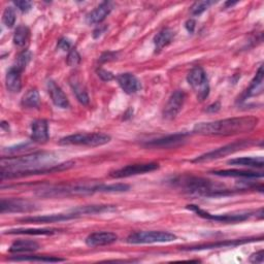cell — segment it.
I'll return each mask as SVG.
<instances>
[{
    "mask_svg": "<svg viewBox=\"0 0 264 264\" xmlns=\"http://www.w3.org/2000/svg\"><path fill=\"white\" fill-rule=\"evenodd\" d=\"M47 88L49 95L53 101V104L60 109H67L69 107V101L67 99V96L62 91L61 88L52 79L48 80Z\"/></svg>",
    "mask_w": 264,
    "mask_h": 264,
    "instance_id": "15",
    "label": "cell"
},
{
    "mask_svg": "<svg viewBox=\"0 0 264 264\" xmlns=\"http://www.w3.org/2000/svg\"><path fill=\"white\" fill-rule=\"evenodd\" d=\"M58 159V155L53 152H35L24 156L3 157L2 180L62 171L74 164L72 161L57 164Z\"/></svg>",
    "mask_w": 264,
    "mask_h": 264,
    "instance_id": "1",
    "label": "cell"
},
{
    "mask_svg": "<svg viewBox=\"0 0 264 264\" xmlns=\"http://www.w3.org/2000/svg\"><path fill=\"white\" fill-rule=\"evenodd\" d=\"M31 148H32L31 144L25 143V144L17 145L15 147L8 148V150H5V152L9 154V157H12V156H16L17 154H21V153H24L26 151H29Z\"/></svg>",
    "mask_w": 264,
    "mask_h": 264,
    "instance_id": "36",
    "label": "cell"
},
{
    "mask_svg": "<svg viewBox=\"0 0 264 264\" xmlns=\"http://www.w3.org/2000/svg\"><path fill=\"white\" fill-rule=\"evenodd\" d=\"M228 164L251 168H262L264 165L263 157H241L228 161Z\"/></svg>",
    "mask_w": 264,
    "mask_h": 264,
    "instance_id": "24",
    "label": "cell"
},
{
    "mask_svg": "<svg viewBox=\"0 0 264 264\" xmlns=\"http://www.w3.org/2000/svg\"><path fill=\"white\" fill-rule=\"evenodd\" d=\"M11 260L15 261H30V262H63L65 259L53 256H21L15 257Z\"/></svg>",
    "mask_w": 264,
    "mask_h": 264,
    "instance_id": "32",
    "label": "cell"
},
{
    "mask_svg": "<svg viewBox=\"0 0 264 264\" xmlns=\"http://www.w3.org/2000/svg\"><path fill=\"white\" fill-rule=\"evenodd\" d=\"M249 261L252 262V263H262V262H263V251L261 250V251H259V252L253 254V255L250 257Z\"/></svg>",
    "mask_w": 264,
    "mask_h": 264,
    "instance_id": "40",
    "label": "cell"
},
{
    "mask_svg": "<svg viewBox=\"0 0 264 264\" xmlns=\"http://www.w3.org/2000/svg\"><path fill=\"white\" fill-rule=\"evenodd\" d=\"M130 189V186L127 184H99L94 185V192L95 193H120V192H126Z\"/></svg>",
    "mask_w": 264,
    "mask_h": 264,
    "instance_id": "28",
    "label": "cell"
},
{
    "mask_svg": "<svg viewBox=\"0 0 264 264\" xmlns=\"http://www.w3.org/2000/svg\"><path fill=\"white\" fill-rule=\"evenodd\" d=\"M186 133H175L171 135H167L165 137H161L158 139H154L145 144L147 148H158V149H169L182 145L186 140Z\"/></svg>",
    "mask_w": 264,
    "mask_h": 264,
    "instance_id": "12",
    "label": "cell"
},
{
    "mask_svg": "<svg viewBox=\"0 0 264 264\" xmlns=\"http://www.w3.org/2000/svg\"><path fill=\"white\" fill-rule=\"evenodd\" d=\"M117 208L114 206H84V207H78L71 212L76 214L78 217L82 215H95V214H103L107 212H114L116 211Z\"/></svg>",
    "mask_w": 264,
    "mask_h": 264,
    "instance_id": "22",
    "label": "cell"
},
{
    "mask_svg": "<svg viewBox=\"0 0 264 264\" xmlns=\"http://www.w3.org/2000/svg\"><path fill=\"white\" fill-rule=\"evenodd\" d=\"M21 71L15 68L14 66L10 68L6 77L7 89L12 93H18L22 89V79H21Z\"/></svg>",
    "mask_w": 264,
    "mask_h": 264,
    "instance_id": "20",
    "label": "cell"
},
{
    "mask_svg": "<svg viewBox=\"0 0 264 264\" xmlns=\"http://www.w3.org/2000/svg\"><path fill=\"white\" fill-rule=\"evenodd\" d=\"M263 91V66H260L258 71L256 72L255 77L251 82L250 87L247 89L245 98L257 96L261 94Z\"/></svg>",
    "mask_w": 264,
    "mask_h": 264,
    "instance_id": "21",
    "label": "cell"
},
{
    "mask_svg": "<svg viewBox=\"0 0 264 264\" xmlns=\"http://www.w3.org/2000/svg\"><path fill=\"white\" fill-rule=\"evenodd\" d=\"M79 62H80V55L78 54V52L76 50H74V49L71 50L68 53V56L66 59L67 65L70 67H73V66H76Z\"/></svg>",
    "mask_w": 264,
    "mask_h": 264,
    "instance_id": "37",
    "label": "cell"
},
{
    "mask_svg": "<svg viewBox=\"0 0 264 264\" xmlns=\"http://www.w3.org/2000/svg\"><path fill=\"white\" fill-rule=\"evenodd\" d=\"M214 4H215V2H211V0H204V2H197V3H195L191 7L190 12L194 16H199L202 13H205Z\"/></svg>",
    "mask_w": 264,
    "mask_h": 264,
    "instance_id": "34",
    "label": "cell"
},
{
    "mask_svg": "<svg viewBox=\"0 0 264 264\" xmlns=\"http://www.w3.org/2000/svg\"><path fill=\"white\" fill-rule=\"evenodd\" d=\"M30 37V30L27 26L25 25H21L19 27H17L15 33H14V37H13V42L17 47H24Z\"/></svg>",
    "mask_w": 264,
    "mask_h": 264,
    "instance_id": "30",
    "label": "cell"
},
{
    "mask_svg": "<svg viewBox=\"0 0 264 264\" xmlns=\"http://www.w3.org/2000/svg\"><path fill=\"white\" fill-rule=\"evenodd\" d=\"M187 80L200 101L207 99L210 94V84L202 67L196 66L192 68L188 73Z\"/></svg>",
    "mask_w": 264,
    "mask_h": 264,
    "instance_id": "6",
    "label": "cell"
},
{
    "mask_svg": "<svg viewBox=\"0 0 264 264\" xmlns=\"http://www.w3.org/2000/svg\"><path fill=\"white\" fill-rule=\"evenodd\" d=\"M107 29H108V26H106V25H99V26L93 31V37H94V38L100 37V36L106 32Z\"/></svg>",
    "mask_w": 264,
    "mask_h": 264,
    "instance_id": "42",
    "label": "cell"
},
{
    "mask_svg": "<svg viewBox=\"0 0 264 264\" xmlns=\"http://www.w3.org/2000/svg\"><path fill=\"white\" fill-rule=\"evenodd\" d=\"M39 249V245L34 240L20 239L12 243L9 251L11 253H29L34 252Z\"/></svg>",
    "mask_w": 264,
    "mask_h": 264,
    "instance_id": "23",
    "label": "cell"
},
{
    "mask_svg": "<svg viewBox=\"0 0 264 264\" xmlns=\"http://www.w3.org/2000/svg\"><path fill=\"white\" fill-rule=\"evenodd\" d=\"M250 241H255V239H234V240H229V241H221L217 243H209V245H204V246H197V247H191L189 249H185L187 251H197V250H205V249H215V248H222V247H235L238 245H242L246 242Z\"/></svg>",
    "mask_w": 264,
    "mask_h": 264,
    "instance_id": "27",
    "label": "cell"
},
{
    "mask_svg": "<svg viewBox=\"0 0 264 264\" xmlns=\"http://www.w3.org/2000/svg\"><path fill=\"white\" fill-rule=\"evenodd\" d=\"M97 75L105 82H110L112 79H114V74L111 72V71H108L106 69H103V68H99L97 69Z\"/></svg>",
    "mask_w": 264,
    "mask_h": 264,
    "instance_id": "39",
    "label": "cell"
},
{
    "mask_svg": "<svg viewBox=\"0 0 264 264\" xmlns=\"http://www.w3.org/2000/svg\"><path fill=\"white\" fill-rule=\"evenodd\" d=\"M118 236L114 232L110 231H101V232H94L90 235H88L86 238V245L91 248L96 247H103L111 245L115 241H117Z\"/></svg>",
    "mask_w": 264,
    "mask_h": 264,
    "instance_id": "13",
    "label": "cell"
},
{
    "mask_svg": "<svg viewBox=\"0 0 264 264\" xmlns=\"http://www.w3.org/2000/svg\"><path fill=\"white\" fill-rule=\"evenodd\" d=\"M78 216L74 213L70 214H58V215H47V216H36V217H27L23 218L20 221L26 223H55V222H63L77 218Z\"/></svg>",
    "mask_w": 264,
    "mask_h": 264,
    "instance_id": "17",
    "label": "cell"
},
{
    "mask_svg": "<svg viewBox=\"0 0 264 264\" xmlns=\"http://www.w3.org/2000/svg\"><path fill=\"white\" fill-rule=\"evenodd\" d=\"M185 27H186V29L188 30V32L193 33V32H194V29H195V21L192 20V19L188 20V21L186 22Z\"/></svg>",
    "mask_w": 264,
    "mask_h": 264,
    "instance_id": "44",
    "label": "cell"
},
{
    "mask_svg": "<svg viewBox=\"0 0 264 264\" xmlns=\"http://www.w3.org/2000/svg\"><path fill=\"white\" fill-rule=\"evenodd\" d=\"M14 5L18 8V10H20L22 13H27L31 10L32 8V4L30 2H27V0H21V2H15Z\"/></svg>",
    "mask_w": 264,
    "mask_h": 264,
    "instance_id": "38",
    "label": "cell"
},
{
    "mask_svg": "<svg viewBox=\"0 0 264 264\" xmlns=\"http://www.w3.org/2000/svg\"><path fill=\"white\" fill-rule=\"evenodd\" d=\"M117 82L126 94H134L141 88L138 78L129 72L119 74L117 76Z\"/></svg>",
    "mask_w": 264,
    "mask_h": 264,
    "instance_id": "16",
    "label": "cell"
},
{
    "mask_svg": "<svg viewBox=\"0 0 264 264\" xmlns=\"http://www.w3.org/2000/svg\"><path fill=\"white\" fill-rule=\"evenodd\" d=\"M159 168L158 163L150 162V163H140V164H131L115 171L111 172V177L114 179H122V178H129L132 175L137 174H145L148 172H152Z\"/></svg>",
    "mask_w": 264,
    "mask_h": 264,
    "instance_id": "9",
    "label": "cell"
},
{
    "mask_svg": "<svg viewBox=\"0 0 264 264\" xmlns=\"http://www.w3.org/2000/svg\"><path fill=\"white\" fill-rule=\"evenodd\" d=\"M22 106L26 109H36L40 105L39 93L36 89H31L22 98Z\"/></svg>",
    "mask_w": 264,
    "mask_h": 264,
    "instance_id": "29",
    "label": "cell"
},
{
    "mask_svg": "<svg viewBox=\"0 0 264 264\" xmlns=\"http://www.w3.org/2000/svg\"><path fill=\"white\" fill-rule=\"evenodd\" d=\"M185 99H186V94L184 91L182 90L174 91L164 107V110H163L164 119L172 120L177 117L181 112V110L183 109Z\"/></svg>",
    "mask_w": 264,
    "mask_h": 264,
    "instance_id": "10",
    "label": "cell"
},
{
    "mask_svg": "<svg viewBox=\"0 0 264 264\" xmlns=\"http://www.w3.org/2000/svg\"><path fill=\"white\" fill-rule=\"evenodd\" d=\"M59 230L57 229H11L5 234H25V235H52Z\"/></svg>",
    "mask_w": 264,
    "mask_h": 264,
    "instance_id": "31",
    "label": "cell"
},
{
    "mask_svg": "<svg viewBox=\"0 0 264 264\" xmlns=\"http://www.w3.org/2000/svg\"><path fill=\"white\" fill-rule=\"evenodd\" d=\"M213 174L219 175V177H232V178H241V179H256L263 178V172L250 171V170H238V169H226V170H216L213 171Z\"/></svg>",
    "mask_w": 264,
    "mask_h": 264,
    "instance_id": "19",
    "label": "cell"
},
{
    "mask_svg": "<svg viewBox=\"0 0 264 264\" xmlns=\"http://www.w3.org/2000/svg\"><path fill=\"white\" fill-rule=\"evenodd\" d=\"M35 205L20 198L3 199L0 202V212L2 214L6 213H30L35 211Z\"/></svg>",
    "mask_w": 264,
    "mask_h": 264,
    "instance_id": "11",
    "label": "cell"
},
{
    "mask_svg": "<svg viewBox=\"0 0 264 264\" xmlns=\"http://www.w3.org/2000/svg\"><path fill=\"white\" fill-rule=\"evenodd\" d=\"M117 56L116 53H112V52H107L105 54H103V56L100 57V62H107V61H110V60H113L115 59Z\"/></svg>",
    "mask_w": 264,
    "mask_h": 264,
    "instance_id": "43",
    "label": "cell"
},
{
    "mask_svg": "<svg viewBox=\"0 0 264 264\" xmlns=\"http://www.w3.org/2000/svg\"><path fill=\"white\" fill-rule=\"evenodd\" d=\"M111 141V136L106 133H75L60 139L62 146L100 147Z\"/></svg>",
    "mask_w": 264,
    "mask_h": 264,
    "instance_id": "4",
    "label": "cell"
},
{
    "mask_svg": "<svg viewBox=\"0 0 264 264\" xmlns=\"http://www.w3.org/2000/svg\"><path fill=\"white\" fill-rule=\"evenodd\" d=\"M187 209L191 210L192 212H194L195 214H197V216H199L201 218H205L208 220H214V221H218V222H223V223L243 222L253 216V213H251V212H240V213H236V214H224V215H213V214H210V213L201 210L200 208H198L197 206H194V205L187 206Z\"/></svg>",
    "mask_w": 264,
    "mask_h": 264,
    "instance_id": "8",
    "label": "cell"
},
{
    "mask_svg": "<svg viewBox=\"0 0 264 264\" xmlns=\"http://www.w3.org/2000/svg\"><path fill=\"white\" fill-rule=\"evenodd\" d=\"M31 139L36 144L47 143L49 139V125L46 120H36L31 124Z\"/></svg>",
    "mask_w": 264,
    "mask_h": 264,
    "instance_id": "18",
    "label": "cell"
},
{
    "mask_svg": "<svg viewBox=\"0 0 264 264\" xmlns=\"http://www.w3.org/2000/svg\"><path fill=\"white\" fill-rule=\"evenodd\" d=\"M177 239V235L165 231H138L131 233L126 242L131 245H145L156 242H170Z\"/></svg>",
    "mask_w": 264,
    "mask_h": 264,
    "instance_id": "5",
    "label": "cell"
},
{
    "mask_svg": "<svg viewBox=\"0 0 264 264\" xmlns=\"http://www.w3.org/2000/svg\"><path fill=\"white\" fill-rule=\"evenodd\" d=\"M114 5L110 2H105L100 4L95 10L89 13L86 17V23L88 25L100 24L113 11Z\"/></svg>",
    "mask_w": 264,
    "mask_h": 264,
    "instance_id": "14",
    "label": "cell"
},
{
    "mask_svg": "<svg viewBox=\"0 0 264 264\" xmlns=\"http://www.w3.org/2000/svg\"><path fill=\"white\" fill-rule=\"evenodd\" d=\"M32 57V54L29 51H23L17 58L16 63L14 64V67L17 68L18 70H20L21 72L26 68V66L28 65V63L30 62Z\"/></svg>",
    "mask_w": 264,
    "mask_h": 264,
    "instance_id": "33",
    "label": "cell"
},
{
    "mask_svg": "<svg viewBox=\"0 0 264 264\" xmlns=\"http://www.w3.org/2000/svg\"><path fill=\"white\" fill-rule=\"evenodd\" d=\"M172 184L182 189V191L201 197H217L231 194V192L224 188L223 185L214 183L205 178L194 177V175H182L172 180Z\"/></svg>",
    "mask_w": 264,
    "mask_h": 264,
    "instance_id": "3",
    "label": "cell"
},
{
    "mask_svg": "<svg viewBox=\"0 0 264 264\" xmlns=\"http://www.w3.org/2000/svg\"><path fill=\"white\" fill-rule=\"evenodd\" d=\"M70 86H71V89L73 90V93L75 94L77 100L84 106L89 105V101H90L89 95H88L85 87L82 85V83L78 80L77 77L72 76V78L70 79Z\"/></svg>",
    "mask_w": 264,
    "mask_h": 264,
    "instance_id": "26",
    "label": "cell"
},
{
    "mask_svg": "<svg viewBox=\"0 0 264 264\" xmlns=\"http://www.w3.org/2000/svg\"><path fill=\"white\" fill-rule=\"evenodd\" d=\"M251 145V143L249 140H238V141H234L232 144L226 145L222 148H219L217 150L211 151L209 153H206L197 158H195L193 160L194 163H204V162H209V161H213V160H217L223 157H226L228 155H231L237 151H240L247 147H249Z\"/></svg>",
    "mask_w": 264,
    "mask_h": 264,
    "instance_id": "7",
    "label": "cell"
},
{
    "mask_svg": "<svg viewBox=\"0 0 264 264\" xmlns=\"http://www.w3.org/2000/svg\"><path fill=\"white\" fill-rule=\"evenodd\" d=\"M3 22L8 28H12L16 22V13L15 10L11 7L7 8L3 15Z\"/></svg>",
    "mask_w": 264,
    "mask_h": 264,
    "instance_id": "35",
    "label": "cell"
},
{
    "mask_svg": "<svg viewBox=\"0 0 264 264\" xmlns=\"http://www.w3.org/2000/svg\"><path fill=\"white\" fill-rule=\"evenodd\" d=\"M237 3H231V2H228V3H226L225 4V7L227 8V7H232V6H234V5H236Z\"/></svg>",
    "mask_w": 264,
    "mask_h": 264,
    "instance_id": "45",
    "label": "cell"
},
{
    "mask_svg": "<svg viewBox=\"0 0 264 264\" xmlns=\"http://www.w3.org/2000/svg\"><path fill=\"white\" fill-rule=\"evenodd\" d=\"M173 38H174V32L169 28H165L161 30L159 33H157V35L154 37V45H155L156 52H160L163 48L168 46Z\"/></svg>",
    "mask_w": 264,
    "mask_h": 264,
    "instance_id": "25",
    "label": "cell"
},
{
    "mask_svg": "<svg viewBox=\"0 0 264 264\" xmlns=\"http://www.w3.org/2000/svg\"><path fill=\"white\" fill-rule=\"evenodd\" d=\"M58 48L63 50V51H67V50H69L71 48V43L67 38H62L58 43Z\"/></svg>",
    "mask_w": 264,
    "mask_h": 264,
    "instance_id": "41",
    "label": "cell"
},
{
    "mask_svg": "<svg viewBox=\"0 0 264 264\" xmlns=\"http://www.w3.org/2000/svg\"><path fill=\"white\" fill-rule=\"evenodd\" d=\"M258 118L256 117H235L213 122L198 123L194 126L193 132L201 135H236L248 133L258 125Z\"/></svg>",
    "mask_w": 264,
    "mask_h": 264,
    "instance_id": "2",
    "label": "cell"
}]
</instances>
